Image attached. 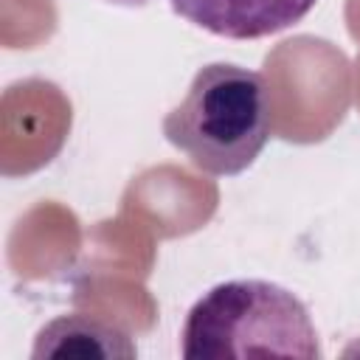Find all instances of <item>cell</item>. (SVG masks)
<instances>
[{
  "mask_svg": "<svg viewBox=\"0 0 360 360\" xmlns=\"http://www.w3.org/2000/svg\"><path fill=\"white\" fill-rule=\"evenodd\" d=\"M180 352L188 360L323 354L307 304L262 278H233L202 292L186 315Z\"/></svg>",
  "mask_w": 360,
  "mask_h": 360,
  "instance_id": "7a4b0ae2",
  "label": "cell"
},
{
  "mask_svg": "<svg viewBox=\"0 0 360 360\" xmlns=\"http://www.w3.org/2000/svg\"><path fill=\"white\" fill-rule=\"evenodd\" d=\"M104 3H112V6H127V8H143V6H149L152 0H104Z\"/></svg>",
  "mask_w": 360,
  "mask_h": 360,
  "instance_id": "5b68a950",
  "label": "cell"
},
{
  "mask_svg": "<svg viewBox=\"0 0 360 360\" xmlns=\"http://www.w3.org/2000/svg\"><path fill=\"white\" fill-rule=\"evenodd\" d=\"M318 0H169L191 25L225 39H262L301 22Z\"/></svg>",
  "mask_w": 360,
  "mask_h": 360,
  "instance_id": "3957f363",
  "label": "cell"
},
{
  "mask_svg": "<svg viewBox=\"0 0 360 360\" xmlns=\"http://www.w3.org/2000/svg\"><path fill=\"white\" fill-rule=\"evenodd\" d=\"M135 343L115 326L84 315H59L37 332L31 357H135Z\"/></svg>",
  "mask_w": 360,
  "mask_h": 360,
  "instance_id": "277c9868",
  "label": "cell"
},
{
  "mask_svg": "<svg viewBox=\"0 0 360 360\" xmlns=\"http://www.w3.org/2000/svg\"><path fill=\"white\" fill-rule=\"evenodd\" d=\"M270 132L273 112L264 76L231 62L202 65L180 104L163 118L166 141L217 177L250 169Z\"/></svg>",
  "mask_w": 360,
  "mask_h": 360,
  "instance_id": "6da1fadb",
  "label": "cell"
}]
</instances>
